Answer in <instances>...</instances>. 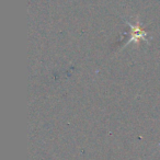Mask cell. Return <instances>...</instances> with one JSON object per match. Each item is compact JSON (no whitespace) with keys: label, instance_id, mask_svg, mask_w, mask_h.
Listing matches in <instances>:
<instances>
[{"label":"cell","instance_id":"cell-1","mask_svg":"<svg viewBox=\"0 0 160 160\" xmlns=\"http://www.w3.org/2000/svg\"><path fill=\"white\" fill-rule=\"evenodd\" d=\"M125 23L128 25L129 30H131V32H129V40L127 41L125 46L129 45L131 43H134V44H138L139 42L149 43L148 38H147V32L142 28V24H140L138 19H136L134 23L125 20Z\"/></svg>","mask_w":160,"mask_h":160}]
</instances>
